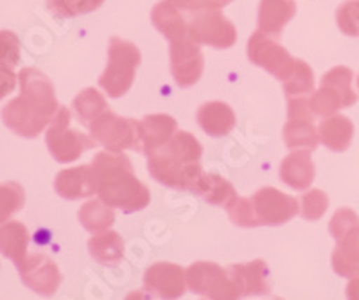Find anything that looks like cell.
<instances>
[{
	"instance_id": "30bf717a",
	"label": "cell",
	"mask_w": 359,
	"mask_h": 300,
	"mask_svg": "<svg viewBox=\"0 0 359 300\" xmlns=\"http://www.w3.org/2000/svg\"><path fill=\"white\" fill-rule=\"evenodd\" d=\"M248 58L253 65L261 67L278 81H284L294 67V58L271 34L257 31L248 40Z\"/></svg>"
},
{
	"instance_id": "d6986e66",
	"label": "cell",
	"mask_w": 359,
	"mask_h": 300,
	"mask_svg": "<svg viewBox=\"0 0 359 300\" xmlns=\"http://www.w3.org/2000/svg\"><path fill=\"white\" fill-rule=\"evenodd\" d=\"M176 132H178V124L171 116H165V114L146 116L142 121H139L142 151L146 155H151L153 151L162 148Z\"/></svg>"
},
{
	"instance_id": "4dcf8cb0",
	"label": "cell",
	"mask_w": 359,
	"mask_h": 300,
	"mask_svg": "<svg viewBox=\"0 0 359 300\" xmlns=\"http://www.w3.org/2000/svg\"><path fill=\"white\" fill-rule=\"evenodd\" d=\"M25 203L24 187L17 182H4L0 184V223L11 219L13 214L22 210Z\"/></svg>"
},
{
	"instance_id": "4fadbf2b",
	"label": "cell",
	"mask_w": 359,
	"mask_h": 300,
	"mask_svg": "<svg viewBox=\"0 0 359 300\" xmlns=\"http://www.w3.org/2000/svg\"><path fill=\"white\" fill-rule=\"evenodd\" d=\"M255 218L259 226H278L293 219L300 209V202L294 196L280 193L275 187H262L252 196Z\"/></svg>"
},
{
	"instance_id": "603a6c76",
	"label": "cell",
	"mask_w": 359,
	"mask_h": 300,
	"mask_svg": "<svg viewBox=\"0 0 359 300\" xmlns=\"http://www.w3.org/2000/svg\"><path fill=\"white\" fill-rule=\"evenodd\" d=\"M29 231L20 221L0 223V254L20 266L27 257Z\"/></svg>"
},
{
	"instance_id": "8fae6325",
	"label": "cell",
	"mask_w": 359,
	"mask_h": 300,
	"mask_svg": "<svg viewBox=\"0 0 359 300\" xmlns=\"http://www.w3.org/2000/svg\"><path fill=\"white\" fill-rule=\"evenodd\" d=\"M189 34L198 43L214 49H229L237 41L236 25L219 9L196 11L189 24Z\"/></svg>"
},
{
	"instance_id": "9c48e42d",
	"label": "cell",
	"mask_w": 359,
	"mask_h": 300,
	"mask_svg": "<svg viewBox=\"0 0 359 300\" xmlns=\"http://www.w3.org/2000/svg\"><path fill=\"white\" fill-rule=\"evenodd\" d=\"M314 114L309 97H287V123L284 126V140L290 149H316L320 142L318 128L314 126Z\"/></svg>"
},
{
	"instance_id": "83f0119b",
	"label": "cell",
	"mask_w": 359,
	"mask_h": 300,
	"mask_svg": "<svg viewBox=\"0 0 359 300\" xmlns=\"http://www.w3.org/2000/svg\"><path fill=\"white\" fill-rule=\"evenodd\" d=\"M78 218L79 223L85 226L86 231L92 232V234H99V232L108 231V229L114 225L115 212L114 207L107 205V203L99 198V200H90V202H86L85 205L79 209Z\"/></svg>"
},
{
	"instance_id": "ffe728a7",
	"label": "cell",
	"mask_w": 359,
	"mask_h": 300,
	"mask_svg": "<svg viewBox=\"0 0 359 300\" xmlns=\"http://www.w3.org/2000/svg\"><path fill=\"white\" fill-rule=\"evenodd\" d=\"M294 15H297L294 0H261L257 17L259 31L278 36L286 24L293 20Z\"/></svg>"
},
{
	"instance_id": "ab89813d",
	"label": "cell",
	"mask_w": 359,
	"mask_h": 300,
	"mask_svg": "<svg viewBox=\"0 0 359 300\" xmlns=\"http://www.w3.org/2000/svg\"><path fill=\"white\" fill-rule=\"evenodd\" d=\"M347 296L348 299L359 300V273L358 275L351 277V282L347 286Z\"/></svg>"
},
{
	"instance_id": "e0dca14e",
	"label": "cell",
	"mask_w": 359,
	"mask_h": 300,
	"mask_svg": "<svg viewBox=\"0 0 359 300\" xmlns=\"http://www.w3.org/2000/svg\"><path fill=\"white\" fill-rule=\"evenodd\" d=\"M236 284L239 296L250 295H268L269 282H268V266L262 259L252 261V263L232 264L226 268Z\"/></svg>"
},
{
	"instance_id": "3957f363",
	"label": "cell",
	"mask_w": 359,
	"mask_h": 300,
	"mask_svg": "<svg viewBox=\"0 0 359 300\" xmlns=\"http://www.w3.org/2000/svg\"><path fill=\"white\" fill-rule=\"evenodd\" d=\"M203 146L189 132H176L160 149L147 155V171L158 184L192 191L201 169Z\"/></svg>"
},
{
	"instance_id": "2e32d148",
	"label": "cell",
	"mask_w": 359,
	"mask_h": 300,
	"mask_svg": "<svg viewBox=\"0 0 359 300\" xmlns=\"http://www.w3.org/2000/svg\"><path fill=\"white\" fill-rule=\"evenodd\" d=\"M54 191L65 200H81L97 194V182L92 164L60 171L54 180Z\"/></svg>"
},
{
	"instance_id": "f546056e",
	"label": "cell",
	"mask_w": 359,
	"mask_h": 300,
	"mask_svg": "<svg viewBox=\"0 0 359 300\" xmlns=\"http://www.w3.org/2000/svg\"><path fill=\"white\" fill-rule=\"evenodd\" d=\"M284 92L287 97H302L314 92V74L313 69L304 60H294V67L291 74L284 79Z\"/></svg>"
},
{
	"instance_id": "8992f818",
	"label": "cell",
	"mask_w": 359,
	"mask_h": 300,
	"mask_svg": "<svg viewBox=\"0 0 359 300\" xmlns=\"http://www.w3.org/2000/svg\"><path fill=\"white\" fill-rule=\"evenodd\" d=\"M70 119H72V116H70L69 108L60 107L54 119L47 126V133H45L47 148H49L50 155L54 156V161L60 162V164L76 162L83 153L97 144L92 139V135H86L79 130L70 128Z\"/></svg>"
},
{
	"instance_id": "277c9868",
	"label": "cell",
	"mask_w": 359,
	"mask_h": 300,
	"mask_svg": "<svg viewBox=\"0 0 359 300\" xmlns=\"http://www.w3.org/2000/svg\"><path fill=\"white\" fill-rule=\"evenodd\" d=\"M140 50L131 41L114 36L108 46V65L99 78V87L108 97H123L131 88L140 65Z\"/></svg>"
},
{
	"instance_id": "484cf974",
	"label": "cell",
	"mask_w": 359,
	"mask_h": 300,
	"mask_svg": "<svg viewBox=\"0 0 359 300\" xmlns=\"http://www.w3.org/2000/svg\"><path fill=\"white\" fill-rule=\"evenodd\" d=\"M88 252L97 263L104 266H115L124 257V241L121 234L115 231H104L94 234L88 241Z\"/></svg>"
},
{
	"instance_id": "7c38bea8",
	"label": "cell",
	"mask_w": 359,
	"mask_h": 300,
	"mask_svg": "<svg viewBox=\"0 0 359 300\" xmlns=\"http://www.w3.org/2000/svg\"><path fill=\"white\" fill-rule=\"evenodd\" d=\"M171 72L176 85L182 88H189L200 81L205 69V58L198 41L191 38V34L171 41Z\"/></svg>"
},
{
	"instance_id": "74e56055",
	"label": "cell",
	"mask_w": 359,
	"mask_h": 300,
	"mask_svg": "<svg viewBox=\"0 0 359 300\" xmlns=\"http://www.w3.org/2000/svg\"><path fill=\"white\" fill-rule=\"evenodd\" d=\"M172 4L184 11H201V9H221L232 0H171Z\"/></svg>"
},
{
	"instance_id": "52a82bcc",
	"label": "cell",
	"mask_w": 359,
	"mask_h": 300,
	"mask_svg": "<svg viewBox=\"0 0 359 300\" xmlns=\"http://www.w3.org/2000/svg\"><path fill=\"white\" fill-rule=\"evenodd\" d=\"M90 135L97 144L104 146L108 151L121 153L124 149L142 151L139 123L131 117H118L108 108L88 126Z\"/></svg>"
},
{
	"instance_id": "44dd1931",
	"label": "cell",
	"mask_w": 359,
	"mask_h": 300,
	"mask_svg": "<svg viewBox=\"0 0 359 300\" xmlns=\"http://www.w3.org/2000/svg\"><path fill=\"white\" fill-rule=\"evenodd\" d=\"M196 119L198 124L203 128V132L210 137L229 135L236 128V114L223 101H210V103L201 104Z\"/></svg>"
},
{
	"instance_id": "5b68a950",
	"label": "cell",
	"mask_w": 359,
	"mask_h": 300,
	"mask_svg": "<svg viewBox=\"0 0 359 300\" xmlns=\"http://www.w3.org/2000/svg\"><path fill=\"white\" fill-rule=\"evenodd\" d=\"M352 70L348 67H334L320 81V88L309 97L314 116L329 117L339 110L358 103V92L352 88Z\"/></svg>"
},
{
	"instance_id": "f35d334b",
	"label": "cell",
	"mask_w": 359,
	"mask_h": 300,
	"mask_svg": "<svg viewBox=\"0 0 359 300\" xmlns=\"http://www.w3.org/2000/svg\"><path fill=\"white\" fill-rule=\"evenodd\" d=\"M17 79L18 76L13 72L11 67L0 65V101L17 88Z\"/></svg>"
},
{
	"instance_id": "5bb4252c",
	"label": "cell",
	"mask_w": 359,
	"mask_h": 300,
	"mask_svg": "<svg viewBox=\"0 0 359 300\" xmlns=\"http://www.w3.org/2000/svg\"><path fill=\"white\" fill-rule=\"evenodd\" d=\"M18 271L22 282L31 292L41 296L54 295L62 284V271L57 264L43 254L27 255L24 263L18 266Z\"/></svg>"
},
{
	"instance_id": "60d3db41",
	"label": "cell",
	"mask_w": 359,
	"mask_h": 300,
	"mask_svg": "<svg viewBox=\"0 0 359 300\" xmlns=\"http://www.w3.org/2000/svg\"><path fill=\"white\" fill-rule=\"evenodd\" d=\"M358 87H359V76H358Z\"/></svg>"
},
{
	"instance_id": "d4e9b609",
	"label": "cell",
	"mask_w": 359,
	"mask_h": 300,
	"mask_svg": "<svg viewBox=\"0 0 359 300\" xmlns=\"http://www.w3.org/2000/svg\"><path fill=\"white\" fill-rule=\"evenodd\" d=\"M151 22L169 41H175L189 34V25L185 24V18L182 17V13L171 0H160L153 8Z\"/></svg>"
},
{
	"instance_id": "d6a6232c",
	"label": "cell",
	"mask_w": 359,
	"mask_h": 300,
	"mask_svg": "<svg viewBox=\"0 0 359 300\" xmlns=\"http://www.w3.org/2000/svg\"><path fill=\"white\" fill-rule=\"evenodd\" d=\"M226 210H229V218L232 219L233 225L241 226V229H255V226H259L252 198L236 196L229 203Z\"/></svg>"
},
{
	"instance_id": "836d02e7",
	"label": "cell",
	"mask_w": 359,
	"mask_h": 300,
	"mask_svg": "<svg viewBox=\"0 0 359 300\" xmlns=\"http://www.w3.org/2000/svg\"><path fill=\"white\" fill-rule=\"evenodd\" d=\"M300 212L309 221H316L329 209V196L320 189H309L300 196Z\"/></svg>"
},
{
	"instance_id": "cb8c5ba5",
	"label": "cell",
	"mask_w": 359,
	"mask_h": 300,
	"mask_svg": "<svg viewBox=\"0 0 359 300\" xmlns=\"http://www.w3.org/2000/svg\"><path fill=\"white\" fill-rule=\"evenodd\" d=\"M191 193L198 194L205 202L216 207H229V203L237 196L233 185L229 180H224L216 173H205V171L198 177Z\"/></svg>"
},
{
	"instance_id": "f1b7e54d",
	"label": "cell",
	"mask_w": 359,
	"mask_h": 300,
	"mask_svg": "<svg viewBox=\"0 0 359 300\" xmlns=\"http://www.w3.org/2000/svg\"><path fill=\"white\" fill-rule=\"evenodd\" d=\"M74 111L78 119L81 121L83 126L88 128L90 124L94 123L102 111L108 110V103L104 95L97 90V88H85L81 94L76 95L72 103Z\"/></svg>"
},
{
	"instance_id": "7a4b0ae2",
	"label": "cell",
	"mask_w": 359,
	"mask_h": 300,
	"mask_svg": "<svg viewBox=\"0 0 359 300\" xmlns=\"http://www.w3.org/2000/svg\"><path fill=\"white\" fill-rule=\"evenodd\" d=\"M92 168L97 182V196L107 205L123 212H137L149 205L151 193L135 177L131 161L121 153L101 151L94 156Z\"/></svg>"
},
{
	"instance_id": "4316f807",
	"label": "cell",
	"mask_w": 359,
	"mask_h": 300,
	"mask_svg": "<svg viewBox=\"0 0 359 300\" xmlns=\"http://www.w3.org/2000/svg\"><path fill=\"white\" fill-rule=\"evenodd\" d=\"M332 270L339 277H354L359 273V234L345 236L336 241L332 252Z\"/></svg>"
},
{
	"instance_id": "e575fe53",
	"label": "cell",
	"mask_w": 359,
	"mask_h": 300,
	"mask_svg": "<svg viewBox=\"0 0 359 300\" xmlns=\"http://www.w3.org/2000/svg\"><path fill=\"white\" fill-rule=\"evenodd\" d=\"M329 232L336 241L345 238V236L359 234V216L347 207L338 209L332 216L331 223H329Z\"/></svg>"
},
{
	"instance_id": "9a60e30c",
	"label": "cell",
	"mask_w": 359,
	"mask_h": 300,
	"mask_svg": "<svg viewBox=\"0 0 359 300\" xmlns=\"http://www.w3.org/2000/svg\"><path fill=\"white\" fill-rule=\"evenodd\" d=\"M144 286L153 296L158 299H180L185 293L187 273L175 263H155L147 268Z\"/></svg>"
},
{
	"instance_id": "d590c367",
	"label": "cell",
	"mask_w": 359,
	"mask_h": 300,
	"mask_svg": "<svg viewBox=\"0 0 359 300\" xmlns=\"http://www.w3.org/2000/svg\"><path fill=\"white\" fill-rule=\"evenodd\" d=\"M336 24L347 36H359V0H345L336 11Z\"/></svg>"
},
{
	"instance_id": "6da1fadb",
	"label": "cell",
	"mask_w": 359,
	"mask_h": 300,
	"mask_svg": "<svg viewBox=\"0 0 359 300\" xmlns=\"http://www.w3.org/2000/svg\"><path fill=\"white\" fill-rule=\"evenodd\" d=\"M20 95L11 99L2 108V123L13 133L34 139L40 135L56 116L60 103L56 99L54 85L41 70L27 67L18 74Z\"/></svg>"
},
{
	"instance_id": "ac0fdd59",
	"label": "cell",
	"mask_w": 359,
	"mask_h": 300,
	"mask_svg": "<svg viewBox=\"0 0 359 300\" xmlns=\"http://www.w3.org/2000/svg\"><path fill=\"white\" fill-rule=\"evenodd\" d=\"M280 180L294 191H307L314 180V164L311 149H293L280 162Z\"/></svg>"
},
{
	"instance_id": "8d00e7d4",
	"label": "cell",
	"mask_w": 359,
	"mask_h": 300,
	"mask_svg": "<svg viewBox=\"0 0 359 300\" xmlns=\"http://www.w3.org/2000/svg\"><path fill=\"white\" fill-rule=\"evenodd\" d=\"M20 62V38L13 31H0V65L15 67Z\"/></svg>"
},
{
	"instance_id": "1f68e13d",
	"label": "cell",
	"mask_w": 359,
	"mask_h": 300,
	"mask_svg": "<svg viewBox=\"0 0 359 300\" xmlns=\"http://www.w3.org/2000/svg\"><path fill=\"white\" fill-rule=\"evenodd\" d=\"M104 0H47V9L57 18H72L95 11Z\"/></svg>"
},
{
	"instance_id": "ba28073f",
	"label": "cell",
	"mask_w": 359,
	"mask_h": 300,
	"mask_svg": "<svg viewBox=\"0 0 359 300\" xmlns=\"http://www.w3.org/2000/svg\"><path fill=\"white\" fill-rule=\"evenodd\" d=\"M187 286L191 292L214 300H233L241 299L236 284L230 277L226 268H221L216 263L198 261L187 268Z\"/></svg>"
},
{
	"instance_id": "7402d4cb",
	"label": "cell",
	"mask_w": 359,
	"mask_h": 300,
	"mask_svg": "<svg viewBox=\"0 0 359 300\" xmlns=\"http://www.w3.org/2000/svg\"><path fill=\"white\" fill-rule=\"evenodd\" d=\"M318 135L320 142L327 149L334 153L347 151L352 142V137H354V124L347 116L332 114V116L322 119L318 126Z\"/></svg>"
}]
</instances>
